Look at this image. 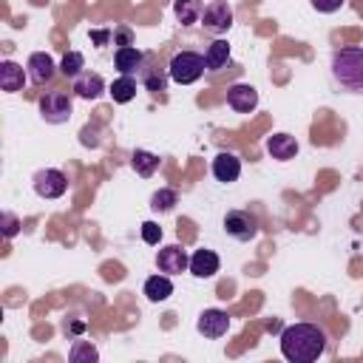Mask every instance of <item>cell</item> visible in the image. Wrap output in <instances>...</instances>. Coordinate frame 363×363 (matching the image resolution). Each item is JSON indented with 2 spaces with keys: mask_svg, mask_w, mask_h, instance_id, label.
<instances>
[{
  "mask_svg": "<svg viewBox=\"0 0 363 363\" xmlns=\"http://www.w3.org/2000/svg\"><path fill=\"white\" fill-rule=\"evenodd\" d=\"M326 352V332L315 323H292L281 332V354L292 363H312Z\"/></svg>",
  "mask_w": 363,
  "mask_h": 363,
  "instance_id": "cell-1",
  "label": "cell"
},
{
  "mask_svg": "<svg viewBox=\"0 0 363 363\" xmlns=\"http://www.w3.org/2000/svg\"><path fill=\"white\" fill-rule=\"evenodd\" d=\"M332 79L349 94H363V48L349 45L332 54Z\"/></svg>",
  "mask_w": 363,
  "mask_h": 363,
  "instance_id": "cell-2",
  "label": "cell"
},
{
  "mask_svg": "<svg viewBox=\"0 0 363 363\" xmlns=\"http://www.w3.org/2000/svg\"><path fill=\"white\" fill-rule=\"evenodd\" d=\"M204 57L201 54H196V51H179L173 60H170V65H167V74H170V79L173 82H179V85H190V82H196L201 74H204Z\"/></svg>",
  "mask_w": 363,
  "mask_h": 363,
  "instance_id": "cell-3",
  "label": "cell"
},
{
  "mask_svg": "<svg viewBox=\"0 0 363 363\" xmlns=\"http://www.w3.org/2000/svg\"><path fill=\"white\" fill-rule=\"evenodd\" d=\"M71 111H74V105H71V96L65 91H45L40 96V116L45 122H51V125L68 122L71 119Z\"/></svg>",
  "mask_w": 363,
  "mask_h": 363,
  "instance_id": "cell-4",
  "label": "cell"
},
{
  "mask_svg": "<svg viewBox=\"0 0 363 363\" xmlns=\"http://www.w3.org/2000/svg\"><path fill=\"white\" fill-rule=\"evenodd\" d=\"M31 184H34V193H37L40 199H60V196L68 190V179H65V173L57 170V167L37 170L34 179H31Z\"/></svg>",
  "mask_w": 363,
  "mask_h": 363,
  "instance_id": "cell-5",
  "label": "cell"
},
{
  "mask_svg": "<svg viewBox=\"0 0 363 363\" xmlns=\"http://www.w3.org/2000/svg\"><path fill=\"white\" fill-rule=\"evenodd\" d=\"M224 233L235 241H252L258 235V221L247 210H230L224 216Z\"/></svg>",
  "mask_w": 363,
  "mask_h": 363,
  "instance_id": "cell-6",
  "label": "cell"
},
{
  "mask_svg": "<svg viewBox=\"0 0 363 363\" xmlns=\"http://www.w3.org/2000/svg\"><path fill=\"white\" fill-rule=\"evenodd\" d=\"M201 26L210 28V31H216V34L227 31V28L233 26V9H230V3H227V0H213V3H207V6H204V14H201Z\"/></svg>",
  "mask_w": 363,
  "mask_h": 363,
  "instance_id": "cell-7",
  "label": "cell"
},
{
  "mask_svg": "<svg viewBox=\"0 0 363 363\" xmlns=\"http://www.w3.org/2000/svg\"><path fill=\"white\" fill-rule=\"evenodd\" d=\"M156 267H159V272H164V275H179V272H184V269L190 267V255L184 252V247L170 244V247H162V250L156 252Z\"/></svg>",
  "mask_w": 363,
  "mask_h": 363,
  "instance_id": "cell-8",
  "label": "cell"
},
{
  "mask_svg": "<svg viewBox=\"0 0 363 363\" xmlns=\"http://www.w3.org/2000/svg\"><path fill=\"white\" fill-rule=\"evenodd\" d=\"M196 329H199L204 337L216 340V337L227 335V329H230V315H227L224 309H204V312L199 315V320H196Z\"/></svg>",
  "mask_w": 363,
  "mask_h": 363,
  "instance_id": "cell-9",
  "label": "cell"
},
{
  "mask_svg": "<svg viewBox=\"0 0 363 363\" xmlns=\"http://www.w3.org/2000/svg\"><path fill=\"white\" fill-rule=\"evenodd\" d=\"M26 68H28V79H31L34 85H45V82H51L54 74H57V65H54L51 54H45V51H34V54L28 57Z\"/></svg>",
  "mask_w": 363,
  "mask_h": 363,
  "instance_id": "cell-10",
  "label": "cell"
},
{
  "mask_svg": "<svg viewBox=\"0 0 363 363\" xmlns=\"http://www.w3.org/2000/svg\"><path fill=\"white\" fill-rule=\"evenodd\" d=\"M227 105L238 113H250L258 105V91L247 82H235V85L227 88Z\"/></svg>",
  "mask_w": 363,
  "mask_h": 363,
  "instance_id": "cell-11",
  "label": "cell"
},
{
  "mask_svg": "<svg viewBox=\"0 0 363 363\" xmlns=\"http://www.w3.org/2000/svg\"><path fill=\"white\" fill-rule=\"evenodd\" d=\"M213 176H216L218 182H224V184L235 182V179L241 176V159H238L235 153L221 150V153L213 159Z\"/></svg>",
  "mask_w": 363,
  "mask_h": 363,
  "instance_id": "cell-12",
  "label": "cell"
},
{
  "mask_svg": "<svg viewBox=\"0 0 363 363\" xmlns=\"http://www.w3.org/2000/svg\"><path fill=\"white\" fill-rule=\"evenodd\" d=\"M218 255L213 252V250H196L193 255H190V272L196 275V278H213L216 272H218Z\"/></svg>",
  "mask_w": 363,
  "mask_h": 363,
  "instance_id": "cell-13",
  "label": "cell"
},
{
  "mask_svg": "<svg viewBox=\"0 0 363 363\" xmlns=\"http://www.w3.org/2000/svg\"><path fill=\"white\" fill-rule=\"evenodd\" d=\"M142 62H145V54L136 45H119L116 54H113V65H116L119 74H130L133 77Z\"/></svg>",
  "mask_w": 363,
  "mask_h": 363,
  "instance_id": "cell-14",
  "label": "cell"
},
{
  "mask_svg": "<svg viewBox=\"0 0 363 363\" xmlns=\"http://www.w3.org/2000/svg\"><path fill=\"white\" fill-rule=\"evenodd\" d=\"M77 96L82 99H96L102 91H105V82L99 74H91V71H82L79 77H74V88H71Z\"/></svg>",
  "mask_w": 363,
  "mask_h": 363,
  "instance_id": "cell-15",
  "label": "cell"
},
{
  "mask_svg": "<svg viewBox=\"0 0 363 363\" xmlns=\"http://www.w3.org/2000/svg\"><path fill=\"white\" fill-rule=\"evenodd\" d=\"M267 150H269L272 159L286 162V159H292V156L298 153V142H295V136H289V133H272V136L267 139Z\"/></svg>",
  "mask_w": 363,
  "mask_h": 363,
  "instance_id": "cell-16",
  "label": "cell"
},
{
  "mask_svg": "<svg viewBox=\"0 0 363 363\" xmlns=\"http://www.w3.org/2000/svg\"><path fill=\"white\" fill-rule=\"evenodd\" d=\"M23 82H26L23 65H17V62H11V60H3V62H0V88H3L6 94H14V91L23 88Z\"/></svg>",
  "mask_w": 363,
  "mask_h": 363,
  "instance_id": "cell-17",
  "label": "cell"
},
{
  "mask_svg": "<svg viewBox=\"0 0 363 363\" xmlns=\"http://www.w3.org/2000/svg\"><path fill=\"white\" fill-rule=\"evenodd\" d=\"M173 295V281H170V275H150L147 281H145V298L147 301H153V303H162V301H167Z\"/></svg>",
  "mask_w": 363,
  "mask_h": 363,
  "instance_id": "cell-18",
  "label": "cell"
},
{
  "mask_svg": "<svg viewBox=\"0 0 363 363\" xmlns=\"http://www.w3.org/2000/svg\"><path fill=\"white\" fill-rule=\"evenodd\" d=\"M227 60H230V43H227V40H213V43L207 45V51H204V65H207V71L224 68Z\"/></svg>",
  "mask_w": 363,
  "mask_h": 363,
  "instance_id": "cell-19",
  "label": "cell"
},
{
  "mask_svg": "<svg viewBox=\"0 0 363 363\" xmlns=\"http://www.w3.org/2000/svg\"><path fill=\"white\" fill-rule=\"evenodd\" d=\"M173 14H176V20L182 26H193V23L201 20L204 6H201V0H176L173 3Z\"/></svg>",
  "mask_w": 363,
  "mask_h": 363,
  "instance_id": "cell-20",
  "label": "cell"
},
{
  "mask_svg": "<svg viewBox=\"0 0 363 363\" xmlns=\"http://www.w3.org/2000/svg\"><path fill=\"white\" fill-rule=\"evenodd\" d=\"M111 96H113V102H119V105H125V102H130L133 96H136V79L130 77V74H122L119 79H113L111 82Z\"/></svg>",
  "mask_w": 363,
  "mask_h": 363,
  "instance_id": "cell-21",
  "label": "cell"
},
{
  "mask_svg": "<svg viewBox=\"0 0 363 363\" xmlns=\"http://www.w3.org/2000/svg\"><path fill=\"white\" fill-rule=\"evenodd\" d=\"M159 156L156 153H150V150H133V159H130V164H133V170L142 176V179H147V176H153L156 170H159Z\"/></svg>",
  "mask_w": 363,
  "mask_h": 363,
  "instance_id": "cell-22",
  "label": "cell"
},
{
  "mask_svg": "<svg viewBox=\"0 0 363 363\" xmlns=\"http://www.w3.org/2000/svg\"><path fill=\"white\" fill-rule=\"evenodd\" d=\"M82 65H85V57H82L79 51H68V54L62 57V62H60V71L74 79V77L82 74Z\"/></svg>",
  "mask_w": 363,
  "mask_h": 363,
  "instance_id": "cell-23",
  "label": "cell"
},
{
  "mask_svg": "<svg viewBox=\"0 0 363 363\" xmlns=\"http://www.w3.org/2000/svg\"><path fill=\"white\" fill-rule=\"evenodd\" d=\"M173 204H176V190H170V187H162V190H156L150 196V207L156 213H167Z\"/></svg>",
  "mask_w": 363,
  "mask_h": 363,
  "instance_id": "cell-24",
  "label": "cell"
},
{
  "mask_svg": "<svg viewBox=\"0 0 363 363\" xmlns=\"http://www.w3.org/2000/svg\"><path fill=\"white\" fill-rule=\"evenodd\" d=\"M68 357H71V363H94V360L99 357V352H96L91 343H85V340H77Z\"/></svg>",
  "mask_w": 363,
  "mask_h": 363,
  "instance_id": "cell-25",
  "label": "cell"
},
{
  "mask_svg": "<svg viewBox=\"0 0 363 363\" xmlns=\"http://www.w3.org/2000/svg\"><path fill=\"white\" fill-rule=\"evenodd\" d=\"M159 238H162V227L156 221H145L142 224V241L145 244H159Z\"/></svg>",
  "mask_w": 363,
  "mask_h": 363,
  "instance_id": "cell-26",
  "label": "cell"
},
{
  "mask_svg": "<svg viewBox=\"0 0 363 363\" xmlns=\"http://www.w3.org/2000/svg\"><path fill=\"white\" fill-rule=\"evenodd\" d=\"M343 6V0H312V9H318L320 14H332Z\"/></svg>",
  "mask_w": 363,
  "mask_h": 363,
  "instance_id": "cell-27",
  "label": "cell"
},
{
  "mask_svg": "<svg viewBox=\"0 0 363 363\" xmlns=\"http://www.w3.org/2000/svg\"><path fill=\"white\" fill-rule=\"evenodd\" d=\"M145 85H147V91H153V94H159V91H164V85H167V79H164L162 74H150V77L145 79Z\"/></svg>",
  "mask_w": 363,
  "mask_h": 363,
  "instance_id": "cell-28",
  "label": "cell"
},
{
  "mask_svg": "<svg viewBox=\"0 0 363 363\" xmlns=\"http://www.w3.org/2000/svg\"><path fill=\"white\" fill-rule=\"evenodd\" d=\"M3 224H6V235L11 238V235L17 233V218H14L11 213H3Z\"/></svg>",
  "mask_w": 363,
  "mask_h": 363,
  "instance_id": "cell-29",
  "label": "cell"
},
{
  "mask_svg": "<svg viewBox=\"0 0 363 363\" xmlns=\"http://www.w3.org/2000/svg\"><path fill=\"white\" fill-rule=\"evenodd\" d=\"M91 37H94L96 43H105V40H108V31H91Z\"/></svg>",
  "mask_w": 363,
  "mask_h": 363,
  "instance_id": "cell-30",
  "label": "cell"
}]
</instances>
